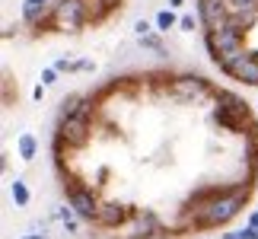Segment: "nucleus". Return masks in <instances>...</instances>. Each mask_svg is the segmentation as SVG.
<instances>
[{
  "instance_id": "25",
  "label": "nucleus",
  "mask_w": 258,
  "mask_h": 239,
  "mask_svg": "<svg viewBox=\"0 0 258 239\" xmlns=\"http://www.w3.org/2000/svg\"><path fill=\"white\" fill-rule=\"evenodd\" d=\"M23 239H48L45 233H29V236H23Z\"/></svg>"
},
{
  "instance_id": "14",
  "label": "nucleus",
  "mask_w": 258,
  "mask_h": 239,
  "mask_svg": "<svg viewBox=\"0 0 258 239\" xmlns=\"http://www.w3.org/2000/svg\"><path fill=\"white\" fill-rule=\"evenodd\" d=\"M16 150H19V159L32 163V159H35V150H38L35 137H32V134H19V141H16Z\"/></svg>"
},
{
  "instance_id": "26",
  "label": "nucleus",
  "mask_w": 258,
  "mask_h": 239,
  "mask_svg": "<svg viewBox=\"0 0 258 239\" xmlns=\"http://www.w3.org/2000/svg\"><path fill=\"white\" fill-rule=\"evenodd\" d=\"M249 223H252V226H258V211H255V214L249 217Z\"/></svg>"
},
{
  "instance_id": "11",
  "label": "nucleus",
  "mask_w": 258,
  "mask_h": 239,
  "mask_svg": "<svg viewBox=\"0 0 258 239\" xmlns=\"http://www.w3.org/2000/svg\"><path fill=\"white\" fill-rule=\"evenodd\" d=\"M226 7H230V13L239 16L245 26H252L255 16H258V0H226Z\"/></svg>"
},
{
  "instance_id": "19",
  "label": "nucleus",
  "mask_w": 258,
  "mask_h": 239,
  "mask_svg": "<svg viewBox=\"0 0 258 239\" xmlns=\"http://www.w3.org/2000/svg\"><path fill=\"white\" fill-rule=\"evenodd\" d=\"M57 74H61L57 67H48V71H42V83H45V86H51L54 80H57Z\"/></svg>"
},
{
  "instance_id": "12",
  "label": "nucleus",
  "mask_w": 258,
  "mask_h": 239,
  "mask_svg": "<svg viewBox=\"0 0 258 239\" xmlns=\"http://www.w3.org/2000/svg\"><path fill=\"white\" fill-rule=\"evenodd\" d=\"M134 223H137V239H150V236H156V233H160V220H156V217L153 214H134Z\"/></svg>"
},
{
  "instance_id": "4",
  "label": "nucleus",
  "mask_w": 258,
  "mask_h": 239,
  "mask_svg": "<svg viewBox=\"0 0 258 239\" xmlns=\"http://www.w3.org/2000/svg\"><path fill=\"white\" fill-rule=\"evenodd\" d=\"M217 64H220L223 74H230L233 80H239V83L258 86V51H245V48H239V51L220 57Z\"/></svg>"
},
{
  "instance_id": "15",
  "label": "nucleus",
  "mask_w": 258,
  "mask_h": 239,
  "mask_svg": "<svg viewBox=\"0 0 258 239\" xmlns=\"http://www.w3.org/2000/svg\"><path fill=\"white\" fill-rule=\"evenodd\" d=\"M10 192H13V201H16L19 207H26V204H29V188H26V182H23V178H13Z\"/></svg>"
},
{
  "instance_id": "7",
  "label": "nucleus",
  "mask_w": 258,
  "mask_h": 239,
  "mask_svg": "<svg viewBox=\"0 0 258 239\" xmlns=\"http://www.w3.org/2000/svg\"><path fill=\"white\" fill-rule=\"evenodd\" d=\"M89 137H93V122H89V112H77L61 118V131H57V141L67 147H83Z\"/></svg>"
},
{
  "instance_id": "21",
  "label": "nucleus",
  "mask_w": 258,
  "mask_h": 239,
  "mask_svg": "<svg viewBox=\"0 0 258 239\" xmlns=\"http://www.w3.org/2000/svg\"><path fill=\"white\" fill-rule=\"evenodd\" d=\"M134 32L137 35H147V32H150V23H147V19H137V23H134Z\"/></svg>"
},
{
  "instance_id": "10",
  "label": "nucleus",
  "mask_w": 258,
  "mask_h": 239,
  "mask_svg": "<svg viewBox=\"0 0 258 239\" xmlns=\"http://www.w3.org/2000/svg\"><path fill=\"white\" fill-rule=\"evenodd\" d=\"M127 207L124 204H118V201H105V204H99V211H96V223L99 226H105V230H118L124 220H127Z\"/></svg>"
},
{
  "instance_id": "8",
  "label": "nucleus",
  "mask_w": 258,
  "mask_h": 239,
  "mask_svg": "<svg viewBox=\"0 0 258 239\" xmlns=\"http://www.w3.org/2000/svg\"><path fill=\"white\" fill-rule=\"evenodd\" d=\"M67 204L77 211V217L80 220H89V223H96V211H99V201H96V195H93V188H83V185H71L67 188Z\"/></svg>"
},
{
  "instance_id": "16",
  "label": "nucleus",
  "mask_w": 258,
  "mask_h": 239,
  "mask_svg": "<svg viewBox=\"0 0 258 239\" xmlns=\"http://www.w3.org/2000/svg\"><path fill=\"white\" fill-rule=\"evenodd\" d=\"M172 26H175V16L169 13V10H160V13H156V29L166 32V29H172Z\"/></svg>"
},
{
  "instance_id": "22",
  "label": "nucleus",
  "mask_w": 258,
  "mask_h": 239,
  "mask_svg": "<svg viewBox=\"0 0 258 239\" xmlns=\"http://www.w3.org/2000/svg\"><path fill=\"white\" fill-rule=\"evenodd\" d=\"M178 26H182L185 32H195V16H182V19H178Z\"/></svg>"
},
{
  "instance_id": "3",
  "label": "nucleus",
  "mask_w": 258,
  "mask_h": 239,
  "mask_svg": "<svg viewBox=\"0 0 258 239\" xmlns=\"http://www.w3.org/2000/svg\"><path fill=\"white\" fill-rule=\"evenodd\" d=\"M217 112L214 122L223 128V131H242L249 125V105L242 102L236 93H226V89H217Z\"/></svg>"
},
{
  "instance_id": "23",
  "label": "nucleus",
  "mask_w": 258,
  "mask_h": 239,
  "mask_svg": "<svg viewBox=\"0 0 258 239\" xmlns=\"http://www.w3.org/2000/svg\"><path fill=\"white\" fill-rule=\"evenodd\" d=\"M42 96H45V83H42V86H35V89H32V99H42Z\"/></svg>"
},
{
  "instance_id": "9",
  "label": "nucleus",
  "mask_w": 258,
  "mask_h": 239,
  "mask_svg": "<svg viewBox=\"0 0 258 239\" xmlns=\"http://www.w3.org/2000/svg\"><path fill=\"white\" fill-rule=\"evenodd\" d=\"M226 16H230L226 0H198V19H201L204 29H217Z\"/></svg>"
},
{
  "instance_id": "24",
  "label": "nucleus",
  "mask_w": 258,
  "mask_h": 239,
  "mask_svg": "<svg viewBox=\"0 0 258 239\" xmlns=\"http://www.w3.org/2000/svg\"><path fill=\"white\" fill-rule=\"evenodd\" d=\"M118 4V0H99V7H102V10H112Z\"/></svg>"
},
{
  "instance_id": "29",
  "label": "nucleus",
  "mask_w": 258,
  "mask_h": 239,
  "mask_svg": "<svg viewBox=\"0 0 258 239\" xmlns=\"http://www.w3.org/2000/svg\"><path fill=\"white\" fill-rule=\"evenodd\" d=\"M42 4H51V0H42Z\"/></svg>"
},
{
  "instance_id": "1",
  "label": "nucleus",
  "mask_w": 258,
  "mask_h": 239,
  "mask_svg": "<svg viewBox=\"0 0 258 239\" xmlns=\"http://www.w3.org/2000/svg\"><path fill=\"white\" fill-rule=\"evenodd\" d=\"M245 195H249V185H236V188H211V192H204L198 201H191V217L195 226H201V230H214V226H223L230 223L236 214L245 207Z\"/></svg>"
},
{
  "instance_id": "28",
  "label": "nucleus",
  "mask_w": 258,
  "mask_h": 239,
  "mask_svg": "<svg viewBox=\"0 0 258 239\" xmlns=\"http://www.w3.org/2000/svg\"><path fill=\"white\" fill-rule=\"evenodd\" d=\"M249 226H252V223H249ZM252 230H255V239H258V226H252Z\"/></svg>"
},
{
  "instance_id": "6",
  "label": "nucleus",
  "mask_w": 258,
  "mask_h": 239,
  "mask_svg": "<svg viewBox=\"0 0 258 239\" xmlns=\"http://www.w3.org/2000/svg\"><path fill=\"white\" fill-rule=\"evenodd\" d=\"M169 96L175 99V102H201L204 96H211V86H207L204 77H195V74H182V77H172L169 83Z\"/></svg>"
},
{
  "instance_id": "20",
  "label": "nucleus",
  "mask_w": 258,
  "mask_h": 239,
  "mask_svg": "<svg viewBox=\"0 0 258 239\" xmlns=\"http://www.w3.org/2000/svg\"><path fill=\"white\" fill-rule=\"evenodd\" d=\"M245 153H249L245 159H255V153H258V141H255V134L249 137V144H245Z\"/></svg>"
},
{
  "instance_id": "18",
  "label": "nucleus",
  "mask_w": 258,
  "mask_h": 239,
  "mask_svg": "<svg viewBox=\"0 0 258 239\" xmlns=\"http://www.w3.org/2000/svg\"><path fill=\"white\" fill-rule=\"evenodd\" d=\"M223 239H255V230H252V226H245V230H236V233H226Z\"/></svg>"
},
{
  "instance_id": "5",
  "label": "nucleus",
  "mask_w": 258,
  "mask_h": 239,
  "mask_svg": "<svg viewBox=\"0 0 258 239\" xmlns=\"http://www.w3.org/2000/svg\"><path fill=\"white\" fill-rule=\"evenodd\" d=\"M89 16L93 13H89L86 0H57L54 10H51V23L61 29V32H80Z\"/></svg>"
},
{
  "instance_id": "27",
  "label": "nucleus",
  "mask_w": 258,
  "mask_h": 239,
  "mask_svg": "<svg viewBox=\"0 0 258 239\" xmlns=\"http://www.w3.org/2000/svg\"><path fill=\"white\" fill-rule=\"evenodd\" d=\"M169 7H182V0H169Z\"/></svg>"
},
{
  "instance_id": "2",
  "label": "nucleus",
  "mask_w": 258,
  "mask_h": 239,
  "mask_svg": "<svg viewBox=\"0 0 258 239\" xmlns=\"http://www.w3.org/2000/svg\"><path fill=\"white\" fill-rule=\"evenodd\" d=\"M204 42H207V51H211L214 61H220V57L226 54H233V51H239L242 42H245V23L239 16H226L217 29H207V35H204Z\"/></svg>"
},
{
  "instance_id": "17",
  "label": "nucleus",
  "mask_w": 258,
  "mask_h": 239,
  "mask_svg": "<svg viewBox=\"0 0 258 239\" xmlns=\"http://www.w3.org/2000/svg\"><path fill=\"white\" fill-rule=\"evenodd\" d=\"M141 45H144V48H150V51H156V54H166L163 42H160L156 35H150V32H147V35H141Z\"/></svg>"
},
{
  "instance_id": "13",
  "label": "nucleus",
  "mask_w": 258,
  "mask_h": 239,
  "mask_svg": "<svg viewBox=\"0 0 258 239\" xmlns=\"http://www.w3.org/2000/svg\"><path fill=\"white\" fill-rule=\"evenodd\" d=\"M45 16H48V4H42V0H26L23 4V19L29 26H38Z\"/></svg>"
}]
</instances>
